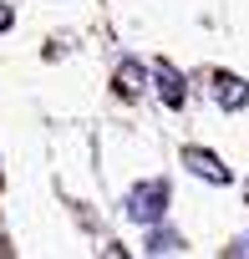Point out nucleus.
Here are the masks:
<instances>
[{"mask_svg":"<svg viewBox=\"0 0 249 259\" xmlns=\"http://www.w3.org/2000/svg\"><path fill=\"white\" fill-rule=\"evenodd\" d=\"M11 21H16V11H11V6H0V31H6Z\"/></svg>","mask_w":249,"mask_h":259,"instance_id":"7","label":"nucleus"},{"mask_svg":"<svg viewBox=\"0 0 249 259\" xmlns=\"http://www.w3.org/2000/svg\"><path fill=\"white\" fill-rule=\"evenodd\" d=\"M214 102H219L224 112H239V107H249V81H244V76H229V71H219V76H214Z\"/></svg>","mask_w":249,"mask_h":259,"instance_id":"3","label":"nucleus"},{"mask_svg":"<svg viewBox=\"0 0 249 259\" xmlns=\"http://www.w3.org/2000/svg\"><path fill=\"white\" fill-rule=\"evenodd\" d=\"M183 168H188L193 178L214 183V188H224V183L234 178V173H229V168H224V163H219V158H214L209 148H183Z\"/></svg>","mask_w":249,"mask_h":259,"instance_id":"2","label":"nucleus"},{"mask_svg":"<svg viewBox=\"0 0 249 259\" xmlns=\"http://www.w3.org/2000/svg\"><path fill=\"white\" fill-rule=\"evenodd\" d=\"M168 213V183L163 178H148L138 188H128V219L133 224H158Z\"/></svg>","mask_w":249,"mask_h":259,"instance_id":"1","label":"nucleus"},{"mask_svg":"<svg viewBox=\"0 0 249 259\" xmlns=\"http://www.w3.org/2000/svg\"><path fill=\"white\" fill-rule=\"evenodd\" d=\"M143 249H148V254H178V249H183V239H178L173 229H153Z\"/></svg>","mask_w":249,"mask_h":259,"instance_id":"6","label":"nucleus"},{"mask_svg":"<svg viewBox=\"0 0 249 259\" xmlns=\"http://www.w3.org/2000/svg\"><path fill=\"white\" fill-rule=\"evenodd\" d=\"M153 87H158L163 107H183V97H188V87H183L178 66H168V61H158V66H153Z\"/></svg>","mask_w":249,"mask_h":259,"instance_id":"4","label":"nucleus"},{"mask_svg":"<svg viewBox=\"0 0 249 259\" xmlns=\"http://www.w3.org/2000/svg\"><path fill=\"white\" fill-rule=\"evenodd\" d=\"M143 76H148V71H143V61H133V56H128V61L117 66V97H138V92H143Z\"/></svg>","mask_w":249,"mask_h":259,"instance_id":"5","label":"nucleus"},{"mask_svg":"<svg viewBox=\"0 0 249 259\" xmlns=\"http://www.w3.org/2000/svg\"><path fill=\"white\" fill-rule=\"evenodd\" d=\"M229 254H249V234H244V239H239V244H234Z\"/></svg>","mask_w":249,"mask_h":259,"instance_id":"8","label":"nucleus"}]
</instances>
